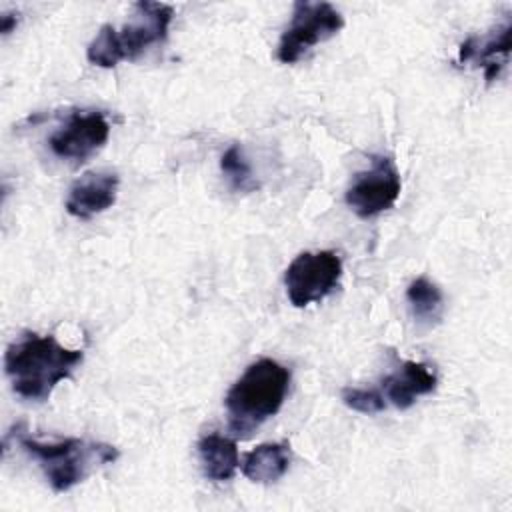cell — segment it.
<instances>
[{"label":"cell","instance_id":"obj_1","mask_svg":"<svg viewBox=\"0 0 512 512\" xmlns=\"http://www.w3.org/2000/svg\"><path fill=\"white\" fill-rule=\"evenodd\" d=\"M84 352L60 344L54 336L26 332L4 354V372L16 396L28 402H44L52 390L72 376Z\"/></svg>","mask_w":512,"mask_h":512},{"label":"cell","instance_id":"obj_2","mask_svg":"<svg viewBox=\"0 0 512 512\" xmlns=\"http://www.w3.org/2000/svg\"><path fill=\"white\" fill-rule=\"evenodd\" d=\"M290 388V370L272 358L252 362L226 392L224 406L230 430L248 438L284 404Z\"/></svg>","mask_w":512,"mask_h":512},{"label":"cell","instance_id":"obj_3","mask_svg":"<svg viewBox=\"0 0 512 512\" xmlns=\"http://www.w3.org/2000/svg\"><path fill=\"white\" fill-rule=\"evenodd\" d=\"M18 444L26 454L40 462L48 484L54 492H66L84 482L96 468L118 458V448L84 438H64L58 442H40L18 432Z\"/></svg>","mask_w":512,"mask_h":512},{"label":"cell","instance_id":"obj_4","mask_svg":"<svg viewBox=\"0 0 512 512\" xmlns=\"http://www.w3.org/2000/svg\"><path fill=\"white\" fill-rule=\"evenodd\" d=\"M342 26L344 18L330 2L300 0L294 4L292 20L278 42L276 56L282 64H294L310 48L338 34Z\"/></svg>","mask_w":512,"mask_h":512},{"label":"cell","instance_id":"obj_5","mask_svg":"<svg viewBox=\"0 0 512 512\" xmlns=\"http://www.w3.org/2000/svg\"><path fill=\"white\" fill-rule=\"evenodd\" d=\"M340 276L342 260L336 252H302L284 272L286 294L296 308H304L322 302L334 288H338Z\"/></svg>","mask_w":512,"mask_h":512},{"label":"cell","instance_id":"obj_6","mask_svg":"<svg viewBox=\"0 0 512 512\" xmlns=\"http://www.w3.org/2000/svg\"><path fill=\"white\" fill-rule=\"evenodd\" d=\"M402 190L400 172L390 156H372L366 170L356 172L346 190L348 208L360 218H374L390 210Z\"/></svg>","mask_w":512,"mask_h":512},{"label":"cell","instance_id":"obj_7","mask_svg":"<svg viewBox=\"0 0 512 512\" xmlns=\"http://www.w3.org/2000/svg\"><path fill=\"white\" fill-rule=\"evenodd\" d=\"M110 136V124L98 110H74L68 120L48 138L54 156L72 164H84Z\"/></svg>","mask_w":512,"mask_h":512},{"label":"cell","instance_id":"obj_8","mask_svg":"<svg viewBox=\"0 0 512 512\" xmlns=\"http://www.w3.org/2000/svg\"><path fill=\"white\" fill-rule=\"evenodd\" d=\"M174 8L162 2L140 0L132 6L130 20L118 30L124 60H136L146 48L166 40Z\"/></svg>","mask_w":512,"mask_h":512},{"label":"cell","instance_id":"obj_9","mask_svg":"<svg viewBox=\"0 0 512 512\" xmlns=\"http://www.w3.org/2000/svg\"><path fill=\"white\" fill-rule=\"evenodd\" d=\"M118 184L120 178L114 172H86L72 184L66 198V212L78 220L106 212L116 202Z\"/></svg>","mask_w":512,"mask_h":512},{"label":"cell","instance_id":"obj_10","mask_svg":"<svg viewBox=\"0 0 512 512\" xmlns=\"http://www.w3.org/2000/svg\"><path fill=\"white\" fill-rule=\"evenodd\" d=\"M510 34H512V22L506 20L486 36L466 38L458 48V62L460 64L476 62L478 66L484 68L486 80L488 82L494 80L508 62Z\"/></svg>","mask_w":512,"mask_h":512},{"label":"cell","instance_id":"obj_11","mask_svg":"<svg viewBox=\"0 0 512 512\" xmlns=\"http://www.w3.org/2000/svg\"><path fill=\"white\" fill-rule=\"evenodd\" d=\"M436 384L438 378L428 364L406 360L402 362V368L382 380L380 392L386 400H390L392 406H396L398 410H406L416 402V398L434 392Z\"/></svg>","mask_w":512,"mask_h":512},{"label":"cell","instance_id":"obj_12","mask_svg":"<svg viewBox=\"0 0 512 512\" xmlns=\"http://www.w3.org/2000/svg\"><path fill=\"white\" fill-rule=\"evenodd\" d=\"M198 456L202 462L204 476L212 482H226L234 478L240 466V454L236 440L218 432L204 434L198 440Z\"/></svg>","mask_w":512,"mask_h":512},{"label":"cell","instance_id":"obj_13","mask_svg":"<svg viewBox=\"0 0 512 512\" xmlns=\"http://www.w3.org/2000/svg\"><path fill=\"white\" fill-rule=\"evenodd\" d=\"M290 466V446L286 442H266L244 456L242 474L256 484L278 482Z\"/></svg>","mask_w":512,"mask_h":512},{"label":"cell","instance_id":"obj_14","mask_svg":"<svg viewBox=\"0 0 512 512\" xmlns=\"http://www.w3.org/2000/svg\"><path fill=\"white\" fill-rule=\"evenodd\" d=\"M406 300L412 310V316L420 324L434 326L444 316V294L434 282H430L424 276H420L408 284Z\"/></svg>","mask_w":512,"mask_h":512},{"label":"cell","instance_id":"obj_15","mask_svg":"<svg viewBox=\"0 0 512 512\" xmlns=\"http://www.w3.org/2000/svg\"><path fill=\"white\" fill-rule=\"evenodd\" d=\"M86 58L90 64L100 68H114L118 62L124 60L118 30L112 24H104L92 42L86 48Z\"/></svg>","mask_w":512,"mask_h":512},{"label":"cell","instance_id":"obj_16","mask_svg":"<svg viewBox=\"0 0 512 512\" xmlns=\"http://www.w3.org/2000/svg\"><path fill=\"white\" fill-rule=\"evenodd\" d=\"M220 170L228 178L230 186L234 190H238V192H250V190H254L258 186L254 176H252V166H250L244 150L238 144L230 146L222 154Z\"/></svg>","mask_w":512,"mask_h":512},{"label":"cell","instance_id":"obj_17","mask_svg":"<svg viewBox=\"0 0 512 512\" xmlns=\"http://www.w3.org/2000/svg\"><path fill=\"white\" fill-rule=\"evenodd\" d=\"M342 402L362 414H378L386 408V398L376 388H344L342 390Z\"/></svg>","mask_w":512,"mask_h":512},{"label":"cell","instance_id":"obj_18","mask_svg":"<svg viewBox=\"0 0 512 512\" xmlns=\"http://www.w3.org/2000/svg\"><path fill=\"white\" fill-rule=\"evenodd\" d=\"M16 24H18V12L16 14L6 12L0 16V32L2 34H10L16 28Z\"/></svg>","mask_w":512,"mask_h":512}]
</instances>
